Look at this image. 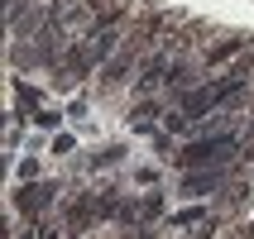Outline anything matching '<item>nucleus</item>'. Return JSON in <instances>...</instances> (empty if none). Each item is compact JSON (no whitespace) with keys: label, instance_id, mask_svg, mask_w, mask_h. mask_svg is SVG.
Masks as SVG:
<instances>
[{"label":"nucleus","instance_id":"1","mask_svg":"<svg viewBox=\"0 0 254 239\" xmlns=\"http://www.w3.org/2000/svg\"><path fill=\"white\" fill-rule=\"evenodd\" d=\"M48 239H63V235H48Z\"/></svg>","mask_w":254,"mask_h":239}]
</instances>
